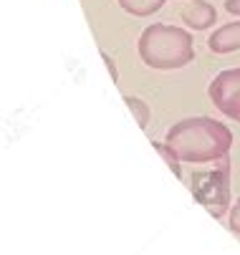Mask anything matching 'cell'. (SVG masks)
I'll return each instance as SVG.
<instances>
[{"label": "cell", "instance_id": "obj_6", "mask_svg": "<svg viewBox=\"0 0 240 255\" xmlns=\"http://www.w3.org/2000/svg\"><path fill=\"white\" fill-rule=\"evenodd\" d=\"M208 48L213 53H233V51H240V20L235 23H225L220 25L210 38H208Z\"/></svg>", "mask_w": 240, "mask_h": 255}, {"label": "cell", "instance_id": "obj_3", "mask_svg": "<svg viewBox=\"0 0 240 255\" xmlns=\"http://www.w3.org/2000/svg\"><path fill=\"white\" fill-rule=\"evenodd\" d=\"M230 167L228 157L215 162V169L200 172L192 179V195L195 200L208 210L213 217H223L230 205Z\"/></svg>", "mask_w": 240, "mask_h": 255}, {"label": "cell", "instance_id": "obj_8", "mask_svg": "<svg viewBox=\"0 0 240 255\" xmlns=\"http://www.w3.org/2000/svg\"><path fill=\"white\" fill-rule=\"evenodd\" d=\"M124 101H126V106L131 109V114L136 117V124L144 129V127L149 124V106H147L142 99H136V96H124Z\"/></svg>", "mask_w": 240, "mask_h": 255}, {"label": "cell", "instance_id": "obj_11", "mask_svg": "<svg viewBox=\"0 0 240 255\" xmlns=\"http://www.w3.org/2000/svg\"><path fill=\"white\" fill-rule=\"evenodd\" d=\"M101 56H104V61H107V66H109V74H112V79L117 81V79H119V71H117V66H114L112 56H109V53H101Z\"/></svg>", "mask_w": 240, "mask_h": 255}, {"label": "cell", "instance_id": "obj_4", "mask_svg": "<svg viewBox=\"0 0 240 255\" xmlns=\"http://www.w3.org/2000/svg\"><path fill=\"white\" fill-rule=\"evenodd\" d=\"M208 96L223 117L240 122V66L220 71L208 86Z\"/></svg>", "mask_w": 240, "mask_h": 255}, {"label": "cell", "instance_id": "obj_5", "mask_svg": "<svg viewBox=\"0 0 240 255\" xmlns=\"http://www.w3.org/2000/svg\"><path fill=\"white\" fill-rule=\"evenodd\" d=\"M182 20L192 30H208V28L215 25L218 10H215L213 3H208V0H192V3L182 10Z\"/></svg>", "mask_w": 240, "mask_h": 255}, {"label": "cell", "instance_id": "obj_7", "mask_svg": "<svg viewBox=\"0 0 240 255\" xmlns=\"http://www.w3.org/2000/svg\"><path fill=\"white\" fill-rule=\"evenodd\" d=\"M119 8L134 18H147V15H154L167 0H117Z\"/></svg>", "mask_w": 240, "mask_h": 255}, {"label": "cell", "instance_id": "obj_9", "mask_svg": "<svg viewBox=\"0 0 240 255\" xmlns=\"http://www.w3.org/2000/svg\"><path fill=\"white\" fill-rule=\"evenodd\" d=\"M152 144H154V149L164 157V162L169 164V169L175 172V177H182V169H180V159H177V154H175L172 149H169L164 141H152Z\"/></svg>", "mask_w": 240, "mask_h": 255}, {"label": "cell", "instance_id": "obj_10", "mask_svg": "<svg viewBox=\"0 0 240 255\" xmlns=\"http://www.w3.org/2000/svg\"><path fill=\"white\" fill-rule=\"evenodd\" d=\"M228 225H230V230L235 235H240V197H235V202H233V207L228 212Z\"/></svg>", "mask_w": 240, "mask_h": 255}, {"label": "cell", "instance_id": "obj_1", "mask_svg": "<svg viewBox=\"0 0 240 255\" xmlns=\"http://www.w3.org/2000/svg\"><path fill=\"white\" fill-rule=\"evenodd\" d=\"M164 144L180 162L210 164L228 157L233 147V131L210 117H190L167 129Z\"/></svg>", "mask_w": 240, "mask_h": 255}, {"label": "cell", "instance_id": "obj_2", "mask_svg": "<svg viewBox=\"0 0 240 255\" xmlns=\"http://www.w3.org/2000/svg\"><path fill=\"white\" fill-rule=\"evenodd\" d=\"M139 58L157 71H175L195 58V41L190 30L177 28V25H167V23H154L147 25L139 35L136 43Z\"/></svg>", "mask_w": 240, "mask_h": 255}]
</instances>
